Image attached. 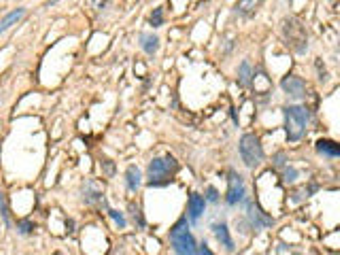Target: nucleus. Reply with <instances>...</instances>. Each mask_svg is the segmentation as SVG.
Here are the masks:
<instances>
[{"mask_svg": "<svg viewBox=\"0 0 340 255\" xmlns=\"http://www.w3.org/2000/svg\"><path fill=\"white\" fill-rule=\"evenodd\" d=\"M285 117V132L289 142H298L304 138L306 128H308V110L300 104H289L283 108Z\"/></svg>", "mask_w": 340, "mask_h": 255, "instance_id": "obj_1", "label": "nucleus"}, {"mask_svg": "<svg viewBox=\"0 0 340 255\" xmlns=\"http://www.w3.org/2000/svg\"><path fill=\"white\" fill-rule=\"evenodd\" d=\"M178 170V162L170 156V153H166V156L162 158H153L149 162V185L151 187H162V185H168L170 181H172L174 172Z\"/></svg>", "mask_w": 340, "mask_h": 255, "instance_id": "obj_2", "label": "nucleus"}, {"mask_svg": "<svg viewBox=\"0 0 340 255\" xmlns=\"http://www.w3.org/2000/svg\"><path fill=\"white\" fill-rule=\"evenodd\" d=\"M170 242L176 255H200L198 253V242H196L194 234L190 232V224L187 217H181L170 230Z\"/></svg>", "mask_w": 340, "mask_h": 255, "instance_id": "obj_3", "label": "nucleus"}, {"mask_svg": "<svg viewBox=\"0 0 340 255\" xmlns=\"http://www.w3.org/2000/svg\"><path fill=\"white\" fill-rule=\"evenodd\" d=\"M238 151H240V158L244 162V166L251 168V170H255L264 162L262 140H260V136H255V134H242L240 142H238Z\"/></svg>", "mask_w": 340, "mask_h": 255, "instance_id": "obj_4", "label": "nucleus"}, {"mask_svg": "<svg viewBox=\"0 0 340 255\" xmlns=\"http://www.w3.org/2000/svg\"><path fill=\"white\" fill-rule=\"evenodd\" d=\"M283 32H285V38H287V45L292 47L296 54H306V34H304V26L298 22V20H285L283 26Z\"/></svg>", "mask_w": 340, "mask_h": 255, "instance_id": "obj_5", "label": "nucleus"}, {"mask_svg": "<svg viewBox=\"0 0 340 255\" xmlns=\"http://www.w3.org/2000/svg\"><path fill=\"white\" fill-rule=\"evenodd\" d=\"M246 198V187H244V178L230 170V178H228V196H226V202L230 206H236V204L244 202Z\"/></svg>", "mask_w": 340, "mask_h": 255, "instance_id": "obj_6", "label": "nucleus"}, {"mask_svg": "<svg viewBox=\"0 0 340 255\" xmlns=\"http://www.w3.org/2000/svg\"><path fill=\"white\" fill-rule=\"evenodd\" d=\"M280 88H283V92L287 94L289 98H294V100L306 98V83L300 79V76H296V74H287L285 79L280 81Z\"/></svg>", "mask_w": 340, "mask_h": 255, "instance_id": "obj_7", "label": "nucleus"}, {"mask_svg": "<svg viewBox=\"0 0 340 255\" xmlns=\"http://www.w3.org/2000/svg\"><path fill=\"white\" fill-rule=\"evenodd\" d=\"M246 208H249V219H251V226L255 230H262V228H268V226L274 224V219H272L270 215H266V212H264L258 204L249 202V204H246Z\"/></svg>", "mask_w": 340, "mask_h": 255, "instance_id": "obj_8", "label": "nucleus"}, {"mask_svg": "<svg viewBox=\"0 0 340 255\" xmlns=\"http://www.w3.org/2000/svg\"><path fill=\"white\" fill-rule=\"evenodd\" d=\"M204 210H206V200H204V196L202 194H192L190 196V206H187V215H190L192 224L200 221V217L204 215Z\"/></svg>", "mask_w": 340, "mask_h": 255, "instance_id": "obj_9", "label": "nucleus"}, {"mask_svg": "<svg viewBox=\"0 0 340 255\" xmlns=\"http://www.w3.org/2000/svg\"><path fill=\"white\" fill-rule=\"evenodd\" d=\"M140 185H142V174H140L138 166H128V170H126V187H128V192L136 194V192L140 190Z\"/></svg>", "mask_w": 340, "mask_h": 255, "instance_id": "obj_10", "label": "nucleus"}, {"mask_svg": "<svg viewBox=\"0 0 340 255\" xmlns=\"http://www.w3.org/2000/svg\"><path fill=\"white\" fill-rule=\"evenodd\" d=\"M24 15H26V8H24V6H17V8H13V11H8V13L2 17V20H0V34H4L6 30H11Z\"/></svg>", "mask_w": 340, "mask_h": 255, "instance_id": "obj_11", "label": "nucleus"}, {"mask_svg": "<svg viewBox=\"0 0 340 255\" xmlns=\"http://www.w3.org/2000/svg\"><path fill=\"white\" fill-rule=\"evenodd\" d=\"M264 2V0H238L234 4V15L238 17H251L255 11H258V6Z\"/></svg>", "mask_w": 340, "mask_h": 255, "instance_id": "obj_12", "label": "nucleus"}, {"mask_svg": "<svg viewBox=\"0 0 340 255\" xmlns=\"http://www.w3.org/2000/svg\"><path fill=\"white\" fill-rule=\"evenodd\" d=\"M212 232H215L217 240L226 246V251H230V253L234 251V240H232V236H230V230H228V226L224 224V221H221V224H215V226H212Z\"/></svg>", "mask_w": 340, "mask_h": 255, "instance_id": "obj_13", "label": "nucleus"}, {"mask_svg": "<svg viewBox=\"0 0 340 255\" xmlns=\"http://www.w3.org/2000/svg\"><path fill=\"white\" fill-rule=\"evenodd\" d=\"M140 49H142L147 56H156L158 51H160V38H158L153 32L140 34Z\"/></svg>", "mask_w": 340, "mask_h": 255, "instance_id": "obj_14", "label": "nucleus"}, {"mask_svg": "<svg viewBox=\"0 0 340 255\" xmlns=\"http://www.w3.org/2000/svg\"><path fill=\"white\" fill-rule=\"evenodd\" d=\"M317 151L321 153V156L332 158V160H336V158L340 156V147H338V142H334V140H328V138H321V140H317Z\"/></svg>", "mask_w": 340, "mask_h": 255, "instance_id": "obj_15", "label": "nucleus"}, {"mask_svg": "<svg viewBox=\"0 0 340 255\" xmlns=\"http://www.w3.org/2000/svg\"><path fill=\"white\" fill-rule=\"evenodd\" d=\"M238 83L246 88V85H251V64L249 62H242L240 68H238Z\"/></svg>", "mask_w": 340, "mask_h": 255, "instance_id": "obj_16", "label": "nucleus"}, {"mask_svg": "<svg viewBox=\"0 0 340 255\" xmlns=\"http://www.w3.org/2000/svg\"><path fill=\"white\" fill-rule=\"evenodd\" d=\"M149 24H151V28H162V26H164V8L162 6L153 8V13L149 17Z\"/></svg>", "mask_w": 340, "mask_h": 255, "instance_id": "obj_17", "label": "nucleus"}, {"mask_svg": "<svg viewBox=\"0 0 340 255\" xmlns=\"http://www.w3.org/2000/svg\"><path fill=\"white\" fill-rule=\"evenodd\" d=\"M0 217L6 226H11V210H8V200L4 194H0Z\"/></svg>", "mask_w": 340, "mask_h": 255, "instance_id": "obj_18", "label": "nucleus"}, {"mask_svg": "<svg viewBox=\"0 0 340 255\" xmlns=\"http://www.w3.org/2000/svg\"><path fill=\"white\" fill-rule=\"evenodd\" d=\"M17 232H20V234H24V236H28V234H32V232H34V224H32L30 219L17 221Z\"/></svg>", "mask_w": 340, "mask_h": 255, "instance_id": "obj_19", "label": "nucleus"}, {"mask_svg": "<svg viewBox=\"0 0 340 255\" xmlns=\"http://www.w3.org/2000/svg\"><path fill=\"white\" fill-rule=\"evenodd\" d=\"M108 217L113 219L119 228H126V217H124V212H119V210H115V208H108Z\"/></svg>", "mask_w": 340, "mask_h": 255, "instance_id": "obj_20", "label": "nucleus"}, {"mask_svg": "<svg viewBox=\"0 0 340 255\" xmlns=\"http://www.w3.org/2000/svg\"><path fill=\"white\" fill-rule=\"evenodd\" d=\"M130 210H132V217H134V221H138V226L140 228H144V217H142V212H140V206L138 204H130Z\"/></svg>", "mask_w": 340, "mask_h": 255, "instance_id": "obj_21", "label": "nucleus"}, {"mask_svg": "<svg viewBox=\"0 0 340 255\" xmlns=\"http://www.w3.org/2000/svg\"><path fill=\"white\" fill-rule=\"evenodd\" d=\"M85 202H96V200H102V196L98 192H92V185H88V192H85Z\"/></svg>", "mask_w": 340, "mask_h": 255, "instance_id": "obj_22", "label": "nucleus"}, {"mask_svg": "<svg viewBox=\"0 0 340 255\" xmlns=\"http://www.w3.org/2000/svg\"><path fill=\"white\" fill-rule=\"evenodd\" d=\"M204 200H206V202H217L219 200V192L215 190V187H206V196H204Z\"/></svg>", "mask_w": 340, "mask_h": 255, "instance_id": "obj_23", "label": "nucleus"}, {"mask_svg": "<svg viewBox=\"0 0 340 255\" xmlns=\"http://www.w3.org/2000/svg\"><path fill=\"white\" fill-rule=\"evenodd\" d=\"M298 174H300V172H298L296 168H289V166H287V168H285V174H283V176H285V183H294L296 178H298Z\"/></svg>", "mask_w": 340, "mask_h": 255, "instance_id": "obj_24", "label": "nucleus"}, {"mask_svg": "<svg viewBox=\"0 0 340 255\" xmlns=\"http://www.w3.org/2000/svg\"><path fill=\"white\" fill-rule=\"evenodd\" d=\"M274 164H276L278 168H283V166H285V153H276V158H274Z\"/></svg>", "mask_w": 340, "mask_h": 255, "instance_id": "obj_25", "label": "nucleus"}, {"mask_svg": "<svg viewBox=\"0 0 340 255\" xmlns=\"http://www.w3.org/2000/svg\"><path fill=\"white\" fill-rule=\"evenodd\" d=\"M198 253H200V255H215V253H212V251L208 249V244H206V242H202V244H200Z\"/></svg>", "mask_w": 340, "mask_h": 255, "instance_id": "obj_26", "label": "nucleus"}, {"mask_svg": "<svg viewBox=\"0 0 340 255\" xmlns=\"http://www.w3.org/2000/svg\"><path fill=\"white\" fill-rule=\"evenodd\" d=\"M102 168H104L108 174H113V172H115V168H113V164H110V162H102Z\"/></svg>", "mask_w": 340, "mask_h": 255, "instance_id": "obj_27", "label": "nucleus"}, {"mask_svg": "<svg viewBox=\"0 0 340 255\" xmlns=\"http://www.w3.org/2000/svg\"><path fill=\"white\" fill-rule=\"evenodd\" d=\"M56 2H60V0H49V4H56Z\"/></svg>", "mask_w": 340, "mask_h": 255, "instance_id": "obj_28", "label": "nucleus"}, {"mask_svg": "<svg viewBox=\"0 0 340 255\" xmlns=\"http://www.w3.org/2000/svg\"><path fill=\"white\" fill-rule=\"evenodd\" d=\"M287 2H294V0H287Z\"/></svg>", "mask_w": 340, "mask_h": 255, "instance_id": "obj_29", "label": "nucleus"}]
</instances>
